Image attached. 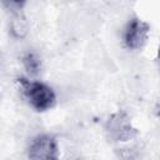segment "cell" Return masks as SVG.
I'll return each mask as SVG.
<instances>
[{"label":"cell","instance_id":"obj_8","mask_svg":"<svg viewBox=\"0 0 160 160\" xmlns=\"http://www.w3.org/2000/svg\"><path fill=\"white\" fill-rule=\"evenodd\" d=\"M156 116H158V118L160 119V106H159V108L156 109Z\"/></svg>","mask_w":160,"mask_h":160},{"label":"cell","instance_id":"obj_3","mask_svg":"<svg viewBox=\"0 0 160 160\" xmlns=\"http://www.w3.org/2000/svg\"><path fill=\"white\" fill-rule=\"evenodd\" d=\"M150 35V24L141 18L134 15L131 16L121 30V42L125 49L130 51L141 50Z\"/></svg>","mask_w":160,"mask_h":160},{"label":"cell","instance_id":"obj_6","mask_svg":"<svg viewBox=\"0 0 160 160\" xmlns=\"http://www.w3.org/2000/svg\"><path fill=\"white\" fill-rule=\"evenodd\" d=\"M21 64L29 76H36L42 69V61L39 54L34 50H28L21 55Z\"/></svg>","mask_w":160,"mask_h":160},{"label":"cell","instance_id":"obj_2","mask_svg":"<svg viewBox=\"0 0 160 160\" xmlns=\"http://www.w3.org/2000/svg\"><path fill=\"white\" fill-rule=\"evenodd\" d=\"M104 132L111 142L121 144L132 140L138 135L131 116L122 109L111 112L104 121Z\"/></svg>","mask_w":160,"mask_h":160},{"label":"cell","instance_id":"obj_1","mask_svg":"<svg viewBox=\"0 0 160 160\" xmlns=\"http://www.w3.org/2000/svg\"><path fill=\"white\" fill-rule=\"evenodd\" d=\"M19 88L28 105L36 112H45L56 105V94L54 89L40 80L19 76L16 79Z\"/></svg>","mask_w":160,"mask_h":160},{"label":"cell","instance_id":"obj_5","mask_svg":"<svg viewBox=\"0 0 160 160\" xmlns=\"http://www.w3.org/2000/svg\"><path fill=\"white\" fill-rule=\"evenodd\" d=\"M2 5L9 12V32L16 39H24L29 32V21L24 14V1H4Z\"/></svg>","mask_w":160,"mask_h":160},{"label":"cell","instance_id":"obj_4","mask_svg":"<svg viewBox=\"0 0 160 160\" xmlns=\"http://www.w3.org/2000/svg\"><path fill=\"white\" fill-rule=\"evenodd\" d=\"M28 160H60L59 141L49 132L38 134L31 139L26 149Z\"/></svg>","mask_w":160,"mask_h":160},{"label":"cell","instance_id":"obj_7","mask_svg":"<svg viewBox=\"0 0 160 160\" xmlns=\"http://www.w3.org/2000/svg\"><path fill=\"white\" fill-rule=\"evenodd\" d=\"M156 62L160 69V40H159V45H158V50H156Z\"/></svg>","mask_w":160,"mask_h":160}]
</instances>
